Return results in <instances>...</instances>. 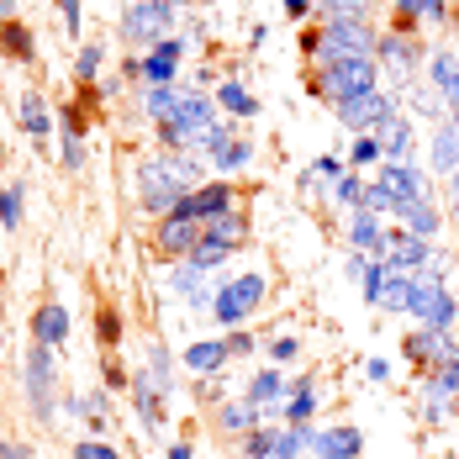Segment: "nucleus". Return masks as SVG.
<instances>
[{"label":"nucleus","mask_w":459,"mask_h":459,"mask_svg":"<svg viewBox=\"0 0 459 459\" xmlns=\"http://www.w3.org/2000/svg\"><path fill=\"white\" fill-rule=\"evenodd\" d=\"M201 238H206V222H195V217H180V212L159 217V248H164V259H190Z\"/></svg>","instance_id":"obj_10"},{"label":"nucleus","mask_w":459,"mask_h":459,"mask_svg":"<svg viewBox=\"0 0 459 459\" xmlns=\"http://www.w3.org/2000/svg\"><path fill=\"white\" fill-rule=\"evenodd\" d=\"M169 22H175L169 0H133L122 11V38L133 48H153L159 38H169Z\"/></svg>","instance_id":"obj_3"},{"label":"nucleus","mask_w":459,"mask_h":459,"mask_svg":"<svg viewBox=\"0 0 459 459\" xmlns=\"http://www.w3.org/2000/svg\"><path fill=\"white\" fill-rule=\"evenodd\" d=\"M455 74H459V58H455V53H449V48L428 58V80H433V91H444V85H449Z\"/></svg>","instance_id":"obj_33"},{"label":"nucleus","mask_w":459,"mask_h":459,"mask_svg":"<svg viewBox=\"0 0 459 459\" xmlns=\"http://www.w3.org/2000/svg\"><path fill=\"white\" fill-rule=\"evenodd\" d=\"M169 459H190V444H175V449H169Z\"/></svg>","instance_id":"obj_49"},{"label":"nucleus","mask_w":459,"mask_h":459,"mask_svg":"<svg viewBox=\"0 0 459 459\" xmlns=\"http://www.w3.org/2000/svg\"><path fill=\"white\" fill-rule=\"evenodd\" d=\"M95 69H100V43H85L80 58H74V80L80 85H95Z\"/></svg>","instance_id":"obj_35"},{"label":"nucleus","mask_w":459,"mask_h":459,"mask_svg":"<svg viewBox=\"0 0 459 459\" xmlns=\"http://www.w3.org/2000/svg\"><path fill=\"white\" fill-rule=\"evenodd\" d=\"M228 354H254V338H248V333H232V338H228Z\"/></svg>","instance_id":"obj_47"},{"label":"nucleus","mask_w":459,"mask_h":459,"mask_svg":"<svg viewBox=\"0 0 459 459\" xmlns=\"http://www.w3.org/2000/svg\"><path fill=\"white\" fill-rule=\"evenodd\" d=\"M53 349L32 338V349H27V396H32V407L38 417H53Z\"/></svg>","instance_id":"obj_9"},{"label":"nucleus","mask_w":459,"mask_h":459,"mask_svg":"<svg viewBox=\"0 0 459 459\" xmlns=\"http://www.w3.org/2000/svg\"><path fill=\"white\" fill-rule=\"evenodd\" d=\"M32 338L48 343V349H58V343L69 338V312H64L58 301H43V307L32 312Z\"/></svg>","instance_id":"obj_15"},{"label":"nucleus","mask_w":459,"mask_h":459,"mask_svg":"<svg viewBox=\"0 0 459 459\" xmlns=\"http://www.w3.org/2000/svg\"><path fill=\"white\" fill-rule=\"evenodd\" d=\"M312 175H317V180H327V185H338L343 175H349V164H343V159H333V153H322L317 164H312Z\"/></svg>","instance_id":"obj_39"},{"label":"nucleus","mask_w":459,"mask_h":459,"mask_svg":"<svg viewBox=\"0 0 459 459\" xmlns=\"http://www.w3.org/2000/svg\"><path fill=\"white\" fill-rule=\"evenodd\" d=\"M212 164H217V169H228V175H232V169H243V164H254V143L243 138V133H232V138L212 153Z\"/></svg>","instance_id":"obj_24"},{"label":"nucleus","mask_w":459,"mask_h":459,"mask_svg":"<svg viewBox=\"0 0 459 459\" xmlns=\"http://www.w3.org/2000/svg\"><path fill=\"white\" fill-rule=\"evenodd\" d=\"M217 100L228 106L232 117H243V122H248V117H259V100H254V95L243 91L238 80H222V85H217Z\"/></svg>","instance_id":"obj_26"},{"label":"nucleus","mask_w":459,"mask_h":459,"mask_svg":"<svg viewBox=\"0 0 459 459\" xmlns=\"http://www.w3.org/2000/svg\"><path fill=\"white\" fill-rule=\"evenodd\" d=\"M396 217L407 222V232H412V238H433V232L444 228V217L433 212V201H428V195H417V201H407V206H402Z\"/></svg>","instance_id":"obj_17"},{"label":"nucleus","mask_w":459,"mask_h":459,"mask_svg":"<svg viewBox=\"0 0 459 459\" xmlns=\"http://www.w3.org/2000/svg\"><path fill=\"white\" fill-rule=\"evenodd\" d=\"M22 133H27V138H48V133H53L48 106H43V95H38V91L22 95Z\"/></svg>","instance_id":"obj_23"},{"label":"nucleus","mask_w":459,"mask_h":459,"mask_svg":"<svg viewBox=\"0 0 459 459\" xmlns=\"http://www.w3.org/2000/svg\"><path fill=\"white\" fill-rule=\"evenodd\" d=\"M312 444H317L322 459H359V455H365V433H359V428H349V422H343V428H327V433H317Z\"/></svg>","instance_id":"obj_14"},{"label":"nucleus","mask_w":459,"mask_h":459,"mask_svg":"<svg viewBox=\"0 0 459 459\" xmlns=\"http://www.w3.org/2000/svg\"><path fill=\"white\" fill-rule=\"evenodd\" d=\"M0 53L16 58V64H32V58H38V38L27 32V22H16V16L0 22Z\"/></svg>","instance_id":"obj_16"},{"label":"nucleus","mask_w":459,"mask_h":459,"mask_svg":"<svg viewBox=\"0 0 459 459\" xmlns=\"http://www.w3.org/2000/svg\"><path fill=\"white\" fill-rule=\"evenodd\" d=\"M217 422H222L228 433H254V428H259V407H254L248 396H243V402H228V407L217 412Z\"/></svg>","instance_id":"obj_25"},{"label":"nucleus","mask_w":459,"mask_h":459,"mask_svg":"<svg viewBox=\"0 0 459 459\" xmlns=\"http://www.w3.org/2000/svg\"><path fill=\"white\" fill-rule=\"evenodd\" d=\"M64 164L69 169H85V138L80 133H64Z\"/></svg>","instance_id":"obj_40"},{"label":"nucleus","mask_w":459,"mask_h":459,"mask_svg":"<svg viewBox=\"0 0 459 459\" xmlns=\"http://www.w3.org/2000/svg\"><path fill=\"white\" fill-rule=\"evenodd\" d=\"M333 195H338V206L359 212V206H365V180H359V175H343V180L333 185Z\"/></svg>","instance_id":"obj_34"},{"label":"nucleus","mask_w":459,"mask_h":459,"mask_svg":"<svg viewBox=\"0 0 459 459\" xmlns=\"http://www.w3.org/2000/svg\"><path fill=\"white\" fill-rule=\"evenodd\" d=\"M438 95H444V106H455V111H459V74H455V80H449Z\"/></svg>","instance_id":"obj_48"},{"label":"nucleus","mask_w":459,"mask_h":459,"mask_svg":"<svg viewBox=\"0 0 459 459\" xmlns=\"http://www.w3.org/2000/svg\"><path fill=\"white\" fill-rule=\"evenodd\" d=\"M417 58H422V53H417V43H407V32H380V38H375V64H385L396 80L412 74Z\"/></svg>","instance_id":"obj_11"},{"label":"nucleus","mask_w":459,"mask_h":459,"mask_svg":"<svg viewBox=\"0 0 459 459\" xmlns=\"http://www.w3.org/2000/svg\"><path fill=\"white\" fill-rule=\"evenodd\" d=\"M375 138L385 148V159H407V148H412V122H407V117H391V122L375 127Z\"/></svg>","instance_id":"obj_20"},{"label":"nucleus","mask_w":459,"mask_h":459,"mask_svg":"<svg viewBox=\"0 0 459 459\" xmlns=\"http://www.w3.org/2000/svg\"><path fill=\"white\" fill-rule=\"evenodd\" d=\"M422 22H449V0H422Z\"/></svg>","instance_id":"obj_42"},{"label":"nucleus","mask_w":459,"mask_h":459,"mask_svg":"<svg viewBox=\"0 0 459 459\" xmlns=\"http://www.w3.org/2000/svg\"><path fill=\"white\" fill-rule=\"evenodd\" d=\"M455 127H459V111H455Z\"/></svg>","instance_id":"obj_51"},{"label":"nucleus","mask_w":459,"mask_h":459,"mask_svg":"<svg viewBox=\"0 0 459 459\" xmlns=\"http://www.w3.org/2000/svg\"><path fill=\"white\" fill-rule=\"evenodd\" d=\"M396 117V91H365L354 95V100H338V122L349 127V133H375L380 122H391Z\"/></svg>","instance_id":"obj_4"},{"label":"nucleus","mask_w":459,"mask_h":459,"mask_svg":"<svg viewBox=\"0 0 459 459\" xmlns=\"http://www.w3.org/2000/svg\"><path fill=\"white\" fill-rule=\"evenodd\" d=\"M380 85V64H375V53H354V58H338V64H327L317 74V95L322 100H354V95H365Z\"/></svg>","instance_id":"obj_2"},{"label":"nucleus","mask_w":459,"mask_h":459,"mask_svg":"<svg viewBox=\"0 0 459 459\" xmlns=\"http://www.w3.org/2000/svg\"><path fill=\"white\" fill-rule=\"evenodd\" d=\"M365 5L369 0H317L322 22H365Z\"/></svg>","instance_id":"obj_29"},{"label":"nucleus","mask_w":459,"mask_h":459,"mask_svg":"<svg viewBox=\"0 0 459 459\" xmlns=\"http://www.w3.org/2000/svg\"><path fill=\"white\" fill-rule=\"evenodd\" d=\"M275 396H285V375H280V369L254 375V385H248V402H254V407H264V402H275Z\"/></svg>","instance_id":"obj_28"},{"label":"nucleus","mask_w":459,"mask_h":459,"mask_svg":"<svg viewBox=\"0 0 459 459\" xmlns=\"http://www.w3.org/2000/svg\"><path fill=\"white\" fill-rule=\"evenodd\" d=\"M180 217H195V222H212V217H228L238 212V190L228 180H212V185H195V190H185V201L175 206Z\"/></svg>","instance_id":"obj_6"},{"label":"nucleus","mask_w":459,"mask_h":459,"mask_svg":"<svg viewBox=\"0 0 459 459\" xmlns=\"http://www.w3.org/2000/svg\"><path fill=\"white\" fill-rule=\"evenodd\" d=\"M58 11H64V27H69V38H80V0H58Z\"/></svg>","instance_id":"obj_44"},{"label":"nucleus","mask_w":459,"mask_h":459,"mask_svg":"<svg viewBox=\"0 0 459 459\" xmlns=\"http://www.w3.org/2000/svg\"><path fill=\"white\" fill-rule=\"evenodd\" d=\"M201 285H206V270H201V264H190V270H180V275H175V290H180V296H190V301H201V296H195Z\"/></svg>","instance_id":"obj_37"},{"label":"nucleus","mask_w":459,"mask_h":459,"mask_svg":"<svg viewBox=\"0 0 459 459\" xmlns=\"http://www.w3.org/2000/svg\"><path fill=\"white\" fill-rule=\"evenodd\" d=\"M433 169H438V175H455L459 169V127L455 122H444V127L433 133Z\"/></svg>","instance_id":"obj_21"},{"label":"nucleus","mask_w":459,"mask_h":459,"mask_svg":"<svg viewBox=\"0 0 459 459\" xmlns=\"http://www.w3.org/2000/svg\"><path fill=\"white\" fill-rule=\"evenodd\" d=\"M195 175H201V153H195V148H190V153H164V159L143 164L138 169L143 206H148L153 217H169V212L185 201V190L195 185Z\"/></svg>","instance_id":"obj_1"},{"label":"nucleus","mask_w":459,"mask_h":459,"mask_svg":"<svg viewBox=\"0 0 459 459\" xmlns=\"http://www.w3.org/2000/svg\"><path fill=\"white\" fill-rule=\"evenodd\" d=\"M248 459H275V433L270 428H254L248 433Z\"/></svg>","instance_id":"obj_38"},{"label":"nucleus","mask_w":459,"mask_h":459,"mask_svg":"<svg viewBox=\"0 0 459 459\" xmlns=\"http://www.w3.org/2000/svg\"><path fill=\"white\" fill-rule=\"evenodd\" d=\"M0 228L5 232L22 228V185H5V190H0Z\"/></svg>","instance_id":"obj_32"},{"label":"nucleus","mask_w":459,"mask_h":459,"mask_svg":"<svg viewBox=\"0 0 459 459\" xmlns=\"http://www.w3.org/2000/svg\"><path fill=\"white\" fill-rule=\"evenodd\" d=\"M312 412H317V385H312V380H290L285 422H312Z\"/></svg>","instance_id":"obj_22"},{"label":"nucleus","mask_w":459,"mask_h":459,"mask_svg":"<svg viewBox=\"0 0 459 459\" xmlns=\"http://www.w3.org/2000/svg\"><path fill=\"white\" fill-rule=\"evenodd\" d=\"M148 380H153L159 391H169V349H159V343L148 349Z\"/></svg>","instance_id":"obj_36"},{"label":"nucleus","mask_w":459,"mask_h":459,"mask_svg":"<svg viewBox=\"0 0 459 459\" xmlns=\"http://www.w3.org/2000/svg\"><path fill=\"white\" fill-rule=\"evenodd\" d=\"M180 38H159L143 58V80L148 85H175V69H180Z\"/></svg>","instance_id":"obj_12"},{"label":"nucleus","mask_w":459,"mask_h":459,"mask_svg":"<svg viewBox=\"0 0 459 459\" xmlns=\"http://www.w3.org/2000/svg\"><path fill=\"white\" fill-rule=\"evenodd\" d=\"M95 338H100V349H106V354H111V349L122 343V312H117L111 301H106V307L95 312Z\"/></svg>","instance_id":"obj_27"},{"label":"nucleus","mask_w":459,"mask_h":459,"mask_svg":"<svg viewBox=\"0 0 459 459\" xmlns=\"http://www.w3.org/2000/svg\"><path fill=\"white\" fill-rule=\"evenodd\" d=\"M74 455H80V459H122L117 449H111V444H80Z\"/></svg>","instance_id":"obj_45"},{"label":"nucleus","mask_w":459,"mask_h":459,"mask_svg":"<svg viewBox=\"0 0 459 459\" xmlns=\"http://www.w3.org/2000/svg\"><path fill=\"white\" fill-rule=\"evenodd\" d=\"M0 459H32V449L16 444V438H0Z\"/></svg>","instance_id":"obj_46"},{"label":"nucleus","mask_w":459,"mask_h":459,"mask_svg":"<svg viewBox=\"0 0 459 459\" xmlns=\"http://www.w3.org/2000/svg\"><path fill=\"white\" fill-rule=\"evenodd\" d=\"M422 327H449L455 322V296L438 285V280H428V275H417L412 280V307H407Z\"/></svg>","instance_id":"obj_7"},{"label":"nucleus","mask_w":459,"mask_h":459,"mask_svg":"<svg viewBox=\"0 0 459 459\" xmlns=\"http://www.w3.org/2000/svg\"><path fill=\"white\" fill-rule=\"evenodd\" d=\"M206 238L238 254V248L248 243V217H243V212H228V217H212V222H206Z\"/></svg>","instance_id":"obj_19"},{"label":"nucleus","mask_w":459,"mask_h":459,"mask_svg":"<svg viewBox=\"0 0 459 459\" xmlns=\"http://www.w3.org/2000/svg\"><path fill=\"white\" fill-rule=\"evenodd\" d=\"M375 185H380V190H385L396 206H407V201H417V195L428 190V180H422V169H417L412 159H380Z\"/></svg>","instance_id":"obj_8"},{"label":"nucleus","mask_w":459,"mask_h":459,"mask_svg":"<svg viewBox=\"0 0 459 459\" xmlns=\"http://www.w3.org/2000/svg\"><path fill=\"white\" fill-rule=\"evenodd\" d=\"M280 11H285L290 22H301V16H312V11H317V0H280Z\"/></svg>","instance_id":"obj_43"},{"label":"nucleus","mask_w":459,"mask_h":459,"mask_svg":"<svg viewBox=\"0 0 459 459\" xmlns=\"http://www.w3.org/2000/svg\"><path fill=\"white\" fill-rule=\"evenodd\" d=\"M270 354H275V365H290V359L301 354V338H275V349H270Z\"/></svg>","instance_id":"obj_41"},{"label":"nucleus","mask_w":459,"mask_h":459,"mask_svg":"<svg viewBox=\"0 0 459 459\" xmlns=\"http://www.w3.org/2000/svg\"><path fill=\"white\" fill-rule=\"evenodd\" d=\"M232 354H228V338H206V343H190L185 349V365L195 369V375H212V369H222Z\"/></svg>","instance_id":"obj_18"},{"label":"nucleus","mask_w":459,"mask_h":459,"mask_svg":"<svg viewBox=\"0 0 459 459\" xmlns=\"http://www.w3.org/2000/svg\"><path fill=\"white\" fill-rule=\"evenodd\" d=\"M385 159V148H380V138L375 133H354V148H349V164L354 169H365V164H380Z\"/></svg>","instance_id":"obj_30"},{"label":"nucleus","mask_w":459,"mask_h":459,"mask_svg":"<svg viewBox=\"0 0 459 459\" xmlns=\"http://www.w3.org/2000/svg\"><path fill=\"white\" fill-rule=\"evenodd\" d=\"M449 190H455V201H459V169H455V175H449Z\"/></svg>","instance_id":"obj_50"},{"label":"nucleus","mask_w":459,"mask_h":459,"mask_svg":"<svg viewBox=\"0 0 459 459\" xmlns=\"http://www.w3.org/2000/svg\"><path fill=\"white\" fill-rule=\"evenodd\" d=\"M264 290H270V280H264V275H238L232 285H222V290H217L212 312H217V322L238 327V322H248V312L264 301Z\"/></svg>","instance_id":"obj_5"},{"label":"nucleus","mask_w":459,"mask_h":459,"mask_svg":"<svg viewBox=\"0 0 459 459\" xmlns=\"http://www.w3.org/2000/svg\"><path fill=\"white\" fill-rule=\"evenodd\" d=\"M349 243H354L359 254L385 259V248H391V232L380 228V217H375V212H354V222H349Z\"/></svg>","instance_id":"obj_13"},{"label":"nucleus","mask_w":459,"mask_h":459,"mask_svg":"<svg viewBox=\"0 0 459 459\" xmlns=\"http://www.w3.org/2000/svg\"><path fill=\"white\" fill-rule=\"evenodd\" d=\"M143 100H148V117H153V122H164V117L175 111L180 91H175V85H148V95H143Z\"/></svg>","instance_id":"obj_31"}]
</instances>
